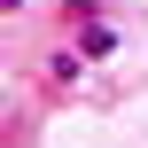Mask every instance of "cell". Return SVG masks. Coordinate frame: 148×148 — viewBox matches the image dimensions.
<instances>
[{"instance_id":"obj_1","label":"cell","mask_w":148,"mask_h":148,"mask_svg":"<svg viewBox=\"0 0 148 148\" xmlns=\"http://www.w3.org/2000/svg\"><path fill=\"white\" fill-rule=\"evenodd\" d=\"M86 62H94L86 47H47V62H39V86H55V94H62V86H78V78H86Z\"/></svg>"},{"instance_id":"obj_2","label":"cell","mask_w":148,"mask_h":148,"mask_svg":"<svg viewBox=\"0 0 148 148\" xmlns=\"http://www.w3.org/2000/svg\"><path fill=\"white\" fill-rule=\"evenodd\" d=\"M86 55H117V31L109 23H86Z\"/></svg>"}]
</instances>
